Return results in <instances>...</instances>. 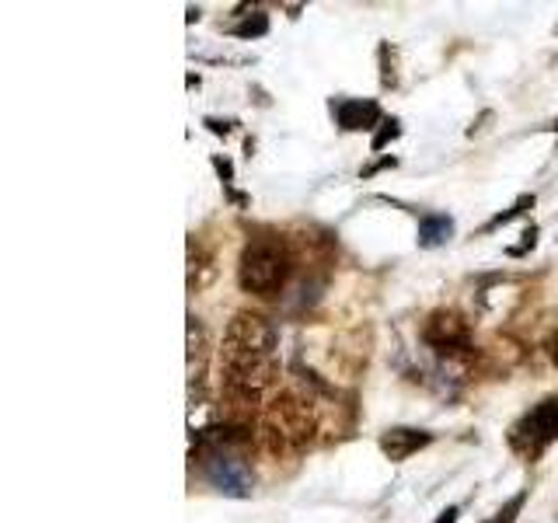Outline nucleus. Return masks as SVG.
Segmentation results:
<instances>
[{"label":"nucleus","mask_w":558,"mask_h":523,"mask_svg":"<svg viewBox=\"0 0 558 523\" xmlns=\"http://www.w3.org/2000/svg\"><path fill=\"white\" fill-rule=\"evenodd\" d=\"M527 496H531V488H520V492H517L513 499H506V502H502V510H496L485 523H517V516H520V510H523V502H527Z\"/></svg>","instance_id":"nucleus-13"},{"label":"nucleus","mask_w":558,"mask_h":523,"mask_svg":"<svg viewBox=\"0 0 558 523\" xmlns=\"http://www.w3.org/2000/svg\"><path fill=\"white\" fill-rule=\"evenodd\" d=\"M537 244V223H531V227H523V241L520 244H513V248H506V255H513V258H520V255H527L531 248Z\"/></svg>","instance_id":"nucleus-16"},{"label":"nucleus","mask_w":558,"mask_h":523,"mask_svg":"<svg viewBox=\"0 0 558 523\" xmlns=\"http://www.w3.org/2000/svg\"><path fill=\"white\" fill-rule=\"evenodd\" d=\"M296 272V252L293 244L276 231H258L244 241L238 255V287L262 301L279 296Z\"/></svg>","instance_id":"nucleus-2"},{"label":"nucleus","mask_w":558,"mask_h":523,"mask_svg":"<svg viewBox=\"0 0 558 523\" xmlns=\"http://www.w3.org/2000/svg\"><path fill=\"white\" fill-rule=\"evenodd\" d=\"M558 440V394L537 401L531 412H523L506 433V443L523 461H537Z\"/></svg>","instance_id":"nucleus-5"},{"label":"nucleus","mask_w":558,"mask_h":523,"mask_svg":"<svg viewBox=\"0 0 558 523\" xmlns=\"http://www.w3.org/2000/svg\"><path fill=\"white\" fill-rule=\"evenodd\" d=\"M262 440L272 453H287V450H304L314 433H318V418H314L311 401L293 394V391H279L262 415Z\"/></svg>","instance_id":"nucleus-3"},{"label":"nucleus","mask_w":558,"mask_h":523,"mask_svg":"<svg viewBox=\"0 0 558 523\" xmlns=\"http://www.w3.org/2000/svg\"><path fill=\"white\" fill-rule=\"evenodd\" d=\"M206 126H209V133H217V136H227V133L234 130V122H231V119H227V122H220V119H214V115H209V119H206Z\"/></svg>","instance_id":"nucleus-18"},{"label":"nucleus","mask_w":558,"mask_h":523,"mask_svg":"<svg viewBox=\"0 0 558 523\" xmlns=\"http://www.w3.org/2000/svg\"><path fill=\"white\" fill-rule=\"evenodd\" d=\"M214 279H217L214 255H209L206 244L192 234L189 238V293H203Z\"/></svg>","instance_id":"nucleus-9"},{"label":"nucleus","mask_w":558,"mask_h":523,"mask_svg":"<svg viewBox=\"0 0 558 523\" xmlns=\"http://www.w3.org/2000/svg\"><path fill=\"white\" fill-rule=\"evenodd\" d=\"M401 136V122L395 119V115H384V122H380V130L374 133V139H371V150L377 154V150H384L391 144V139H398Z\"/></svg>","instance_id":"nucleus-15"},{"label":"nucleus","mask_w":558,"mask_h":523,"mask_svg":"<svg viewBox=\"0 0 558 523\" xmlns=\"http://www.w3.org/2000/svg\"><path fill=\"white\" fill-rule=\"evenodd\" d=\"M555 130H558V126H555Z\"/></svg>","instance_id":"nucleus-21"},{"label":"nucleus","mask_w":558,"mask_h":523,"mask_svg":"<svg viewBox=\"0 0 558 523\" xmlns=\"http://www.w3.org/2000/svg\"><path fill=\"white\" fill-rule=\"evenodd\" d=\"M266 32H269V14H262V11L248 14V17H244V22H238V25H231V35H234V39H262Z\"/></svg>","instance_id":"nucleus-12"},{"label":"nucleus","mask_w":558,"mask_h":523,"mask_svg":"<svg viewBox=\"0 0 558 523\" xmlns=\"http://www.w3.org/2000/svg\"><path fill=\"white\" fill-rule=\"evenodd\" d=\"M433 440H436V436H433L429 429H415V426H391V429H384V433H380L377 447H380L384 458L398 464V461H409L412 453L426 450Z\"/></svg>","instance_id":"nucleus-8"},{"label":"nucleus","mask_w":558,"mask_h":523,"mask_svg":"<svg viewBox=\"0 0 558 523\" xmlns=\"http://www.w3.org/2000/svg\"><path fill=\"white\" fill-rule=\"evenodd\" d=\"M453 234V220L447 214H423L418 217V248H440Z\"/></svg>","instance_id":"nucleus-10"},{"label":"nucleus","mask_w":558,"mask_h":523,"mask_svg":"<svg viewBox=\"0 0 558 523\" xmlns=\"http://www.w3.org/2000/svg\"><path fill=\"white\" fill-rule=\"evenodd\" d=\"M398 165V157H380V161H374V165H366L363 171H360V179H374L377 171H384V168H395Z\"/></svg>","instance_id":"nucleus-17"},{"label":"nucleus","mask_w":558,"mask_h":523,"mask_svg":"<svg viewBox=\"0 0 558 523\" xmlns=\"http://www.w3.org/2000/svg\"><path fill=\"white\" fill-rule=\"evenodd\" d=\"M423 342L447 366L471 363V360L478 356L475 342H471V321L464 318L461 311H453V307H440V311L429 314V318L423 321Z\"/></svg>","instance_id":"nucleus-4"},{"label":"nucleus","mask_w":558,"mask_h":523,"mask_svg":"<svg viewBox=\"0 0 558 523\" xmlns=\"http://www.w3.org/2000/svg\"><path fill=\"white\" fill-rule=\"evenodd\" d=\"M279 384V331L266 314L238 311L220 345V391L227 418H255Z\"/></svg>","instance_id":"nucleus-1"},{"label":"nucleus","mask_w":558,"mask_h":523,"mask_svg":"<svg viewBox=\"0 0 558 523\" xmlns=\"http://www.w3.org/2000/svg\"><path fill=\"white\" fill-rule=\"evenodd\" d=\"M534 203H537V196H534V192H527V196H520L510 209H506V214H499V217H493V220H488L485 227H482V231L478 234H493V231H499V227H506V223H510V220H517V217H523V214H527V209H534Z\"/></svg>","instance_id":"nucleus-11"},{"label":"nucleus","mask_w":558,"mask_h":523,"mask_svg":"<svg viewBox=\"0 0 558 523\" xmlns=\"http://www.w3.org/2000/svg\"><path fill=\"white\" fill-rule=\"evenodd\" d=\"M458 516H461V506H447V510L436 516V523H458Z\"/></svg>","instance_id":"nucleus-19"},{"label":"nucleus","mask_w":558,"mask_h":523,"mask_svg":"<svg viewBox=\"0 0 558 523\" xmlns=\"http://www.w3.org/2000/svg\"><path fill=\"white\" fill-rule=\"evenodd\" d=\"M545 349H548L551 363L558 366V331H551V336H548V342H545Z\"/></svg>","instance_id":"nucleus-20"},{"label":"nucleus","mask_w":558,"mask_h":523,"mask_svg":"<svg viewBox=\"0 0 558 523\" xmlns=\"http://www.w3.org/2000/svg\"><path fill=\"white\" fill-rule=\"evenodd\" d=\"M209 331L206 325L189 314V409L196 412L206 405V380H209Z\"/></svg>","instance_id":"nucleus-6"},{"label":"nucleus","mask_w":558,"mask_h":523,"mask_svg":"<svg viewBox=\"0 0 558 523\" xmlns=\"http://www.w3.org/2000/svg\"><path fill=\"white\" fill-rule=\"evenodd\" d=\"M331 115H336L342 133L374 130L384 122V112L374 98H331Z\"/></svg>","instance_id":"nucleus-7"},{"label":"nucleus","mask_w":558,"mask_h":523,"mask_svg":"<svg viewBox=\"0 0 558 523\" xmlns=\"http://www.w3.org/2000/svg\"><path fill=\"white\" fill-rule=\"evenodd\" d=\"M377 60H380V87H398V70H395V49H391V42L377 46Z\"/></svg>","instance_id":"nucleus-14"}]
</instances>
